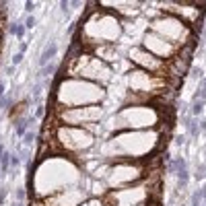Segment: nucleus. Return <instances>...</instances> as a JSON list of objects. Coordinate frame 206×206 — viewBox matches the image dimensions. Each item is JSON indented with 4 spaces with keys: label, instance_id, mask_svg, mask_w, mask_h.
Segmentation results:
<instances>
[{
    "label": "nucleus",
    "instance_id": "nucleus-5",
    "mask_svg": "<svg viewBox=\"0 0 206 206\" xmlns=\"http://www.w3.org/2000/svg\"><path fill=\"white\" fill-rule=\"evenodd\" d=\"M194 97H196V99H206V76L202 79V84L198 87V91H196Z\"/></svg>",
    "mask_w": 206,
    "mask_h": 206
},
{
    "label": "nucleus",
    "instance_id": "nucleus-21",
    "mask_svg": "<svg viewBox=\"0 0 206 206\" xmlns=\"http://www.w3.org/2000/svg\"><path fill=\"white\" fill-rule=\"evenodd\" d=\"M12 206H21V202H17V200H15V202H12Z\"/></svg>",
    "mask_w": 206,
    "mask_h": 206
},
{
    "label": "nucleus",
    "instance_id": "nucleus-6",
    "mask_svg": "<svg viewBox=\"0 0 206 206\" xmlns=\"http://www.w3.org/2000/svg\"><path fill=\"white\" fill-rule=\"evenodd\" d=\"M25 194H27V192H25L23 188H17V192H15V196H17V202H23V200H25Z\"/></svg>",
    "mask_w": 206,
    "mask_h": 206
},
{
    "label": "nucleus",
    "instance_id": "nucleus-7",
    "mask_svg": "<svg viewBox=\"0 0 206 206\" xmlns=\"http://www.w3.org/2000/svg\"><path fill=\"white\" fill-rule=\"evenodd\" d=\"M21 62H23V54L19 52V54H15V56H12V64H15V66H19Z\"/></svg>",
    "mask_w": 206,
    "mask_h": 206
},
{
    "label": "nucleus",
    "instance_id": "nucleus-13",
    "mask_svg": "<svg viewBox=\"0 0 206 206\" xmlns=\"http://www.w3.org/2000/svg\"><path fill=\"white\" fill-rule=\"evenodd\" d=\"M25 27H35V17H29L27 23H25Z\"/></svg>",
    "mask_w": 206,
    "mask_h": 206
},
{
    "label": "nucleus",
    "instance_id": "nucleus-8",
    "mask_svg": "<svg viewBox=\"0 0 206 206\" xmlns=\"http://www.w3.org/2000/svg\"><path fill=\"white\" fill-rule=\"evenodd\" d=\"M23 35H25V25H21V23H19V29H17V37H19V39H23Z\"/></svg>",
    "mask_w": 206,
    "mask_h": 206
},
{
    "label": "nucleus",
    "instance_id": "nucleus-1",
    "mask_svg": "<svg viewBox=\"0 0 206 206\" xmlns=\"http://www.w3.org/2000/svg\"><path fill=\"white\" fill-rule=\"evenodd\" d=\"M33 122L31 118H25V116H21V118H15V126H17V130H15V134L19 136V138H25V134H27V126Z\"/></svg>",
    "mask_w": 206,
    "mask_h": 206
},
{
    "label": "nucleus",
    "instance_id": "nucleus-19",
    "mask_svg": "<svg viewBox=\"0 0 206 206\" xmlns=\"http://www.w3.org/2000/svg\"><path fill=\"white\" fill-rule=\"evenodd\" d=\"M198 126H200V128H202V130H206V118H202V122L198 124Z\"/></svg>",
    "mask_w": 206,
    "mask_h": 206
},
{
    "label": "nucleus",
    "instance_id": "nucleus-12",
    "mask_svg": "<svg viewBox=\"0 0 206 206\" xmlns=\"http://www.w3.org/2000/svg\"><path fill=\"white\" fill-rule=\"evenodd\" d=\"M33 138H35V134H33V132H27V134H25V142H27V144H31V142H33Z\"/></svg>",
    "mask_w": 206,
    "mask_h": 206
},
{
    "label": "nucleus",
    "instance_id": "nucleus-4",
    "mask_svg": "<svg viewBox=\"0 0 206 206\" xmlns=\"http://www.w3.org/2000/svg\"><path fill=\"white\" fill-rule=\"evenodd\" d=\"M8 167H10V155L4 151L2 157H0V171L4 173V171H8Z\"/></svg>",
    "mask_w": 206,
    "mask_h": 206
},
{
    "label": "nucleus",
    "instance_id": "nucleus-2",
    "mask_svg": "<svg viewBox=\"0 0 206 206\" xmlns=\"http://www.w3.org/2000/svg\"><path fill=\"white\" fill-rule=\"evenodd\" d=\"M56 54H58V47H56V43H49V45L43 49V54H41V58H39V66H41V68H45V66L49 64V60H52Z\"/></svg>",
    "mask_w": 206,
    "mask_h": 206
},
{
    "label": "nucleus",
    "instance_id": "nucleus-20",
    "mask_svg": "<svg viewBox=\"0 0 206 206\" xmlns=\"http://www.w3.org/2000/svg\"><path fill=\"white\" fill-rule=\"evenodd\" d=\"M2 93H4V82H0V97H2Z\"/></svg>",
    "mask_w": 206,
    "mask_h": 206
},
{
    "label": "nucleus",
    "instance_id": "nucleus-14",
    "mask_svg": "<svg viewBox=\"0 0 206 206\" xmlns=\"http://www.w3.org/2000/svg\"><path fill=\"white\" fill-rule=\"evenodd\" d=\"M43 111H45V109H43V107H37V111H35V118H41V116H43Z\"/></svg>",
    "mask_w": 206,
    "mask_h": 206
},
{
    "label": "nucleus",
    "instance_id": "nucleus-9",
    "mask_svg": "<svg viewBox=\"0 0 206 206\" xmlns=\"http://www.w3.org/2000/svg\"><path fill=\"white\" fill-rule=\"evenodd\" d=\"M192 76H194V79H200V76H202V68H198V66L192 68Z\"/></svg>",
    "mask_w": 206,
    "mask_h": 206
},
{
    "label": "nucleus",
    "instance_id": "nucleus-10",
    "mask_svg": "<svg viewBox=\"0 0 206 206\" xmlns=\"http://www.w3.org/2000/svg\"><path fill=\"white\" fill-rule=\"evenodd\" d=\"M202 177H204V167L198 165V169H196V179H202Z\"/></svg>",
    "mask_w": 206,
    "mask_h": 206
},
{
    "label": "nucleus",
    "instance_id": "nucleus-11",
    "mask_svg": "<svg viewBox=\"0 0 206 206\" xmlns=\"http://www.w3.org/2000/svg\"><path fill=\"white\" fill-rule=\"evenodd\" d=\"M19 163H21V157H19V155H12V157H10V165H12V167H17Z\"/></svg>",
    "mask_w": 206,
    "mask_h": 206
},
{
    "label": "nucleus",
    "instance_id": "nucleus-3",
    "mask_svg": "<svg viewBox=\"0 0 206 206\" xmlns=\"http://www.w3.org/2000/svg\"><path fill=\"white\" fill-rule=\"evenodd\" d=\"M204 111V99H194V105H192V116H200Z\"/></svg>",
    "mask_w": 206,
    "mask_h": 206
},
{
    "label": "nucleus",
    "instance_id": "nucleus-16",
    "mask_svg": "<svg viewBox=\"0 0 206 206\" xmlns=\"http://www.w3.org/2000/svg\"><path fill=\"white\" fill-rule=\"evenodd\" d=\"M25 8H27V10H33V8H35V2H27Z\"/></svg>",
    "mask_w": 206,
    "mask_h": 206
},
{
    "label": "nucleus",
    "instance_id": "nucleus-18",
    "mask_svg": "<svg viewBox=\"0 0 206 206\" xmlns=\"http://www.w3.org/2000/svg\"><path fill=\"white\" fill-rule=\"evenodd\" d=\"M200 194H202V200H204V198H206V183L202 186V190H200Z\"/></svg>",
    "mask_w": 206,
    "mask_h": 206
},
{
    "label": "nucleus",
    "instance_id": "nucleus-22",
    "mask_svg": "<svg viewBox=\"0 0 206 206\" xmlns=\"http://www.w3.org/2000/svg\"><path fill=\"white\" fill-rule=\"evenodd\" d=\"M0 175H2V171H0Z\"/></svg>",
    "mask_w": 206,
    "mask_h": 206
},
{
    "label": "nucleus",
    "instance_id": "nucleus-15",
    "mask_svg": "<svg viewBox=\"0 0 206 206\" xmlns=\"http://www.w3.org/2000/svg\"><path fill=\"white\" fill-rule=\"evenodd\" d=\"M175 142H177V144H179V146H181V144H183V142H186V136H177V138H175Z\"/></svg>",
    "mask_w": 206,
    "mask_h": 206
},
{
    "label": "nucleus",
    "instance_id": "nucleus-17",
    "mask_svg": "<svg viewBox=\"0 0 206 206\" xmlns=\"http://www.w3.org/2000/svg\"><path fill=\"white\" fill-rule=\"evenodd\" d=\"M4 196H6V190H0V204L4 202Z\"/></svg>",
    "mask_w": 206,
    "mask_h": 206
}]
</instances>
